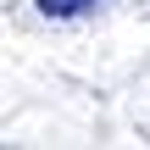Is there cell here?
I'll list each match as a JSON object with an SVG mask.
<instances>
[{
  "label": "cell",
  "instance_id": "6da1fadb",
  "mask_svg": "<svg viewBox=\"0 0 150 150\" xmlns=\"http://www.w3.org/2000/svg\"><path fill=\"white\" fill-rule=\"evenodd\" d=\"M100 0H39V11L45 17H56V22H67V17H83V11H95Z\"/></svg>",
  "mask_w": 150,
  "mask_h": 150
}]
</instances>
